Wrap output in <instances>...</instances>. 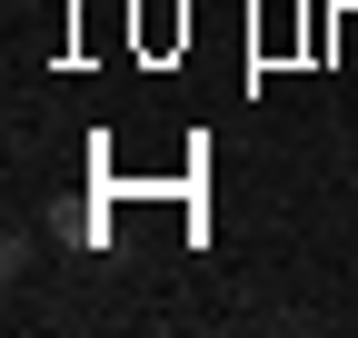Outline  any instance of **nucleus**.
I'll use <instances>...</instances> for the list:
<instances>
[{
	"mask_svg": "<svg viewBox=\"0 0 358 338\" xmlns=\"http://www.w3.org/2000/svg\"><path fill=\"white\" fill-rule=\"evenodd\" d=\"M60 239H70V249H110V219H90V209H60Z\"/></svg>",
	"mask_w": 358,
	"mask_h": 338,
	"instance_id": "f257e3e1",
	"label": "nucleus"
}]
</instances>
